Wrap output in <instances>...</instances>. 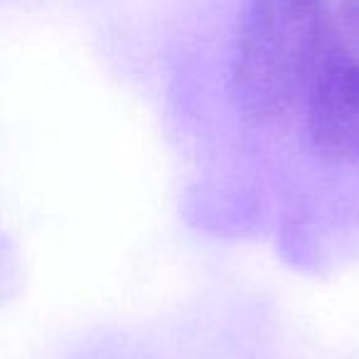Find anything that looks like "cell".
Masks as SVG:
<instances>
[{
	"mask_svg": "<svg viewBox=\"0 0 359 359\" xmlns=\"http://www.w3.org/2000/svg\"><path fill=\"white\" fill-rule=\"evenodd\" d=\"M303 114L305 133L320 158L359 165V55L330 47Z\"/></svg>",
	"mask_w": 359,
	"mask_h": 359,
	"instance_id": "obj_2",
	"label": "cell"
},
{
	"mask_svg": "<svg viewBox=\"0 0 359 359\" xmlns=\"http://www.w3.org/2000/svg\"><path fill=\"white\" fill-rule=\"evenodd\" d=\"M330 47L325 0H249L231 67L241 116L269 126L305 106Z\"/></svg>",
	"mask_w": 359,
	"mask_h": 359,
	"instance_id": "obj_1",
	"label": "cell"
}]
</instances>
